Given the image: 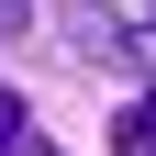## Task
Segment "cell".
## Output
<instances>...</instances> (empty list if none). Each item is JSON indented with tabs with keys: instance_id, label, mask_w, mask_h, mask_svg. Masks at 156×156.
I'll return each mask as SVG.
<instances>
[{
	"instance_id": "3957f363",
	"label": "cell",
	"mask_w": 156,
	"mask_h": 156,
	"mask_svg": "<svg viewBox=\"0 0 156 156\" xmlns=\"http://www.w3.org/2000/svg\"><path fill=\"white\" fill-rule=\"evenodd\" d=\"M23 11H34V0H0V34H23Z\"/></svg>"
},
{
	"instance_id": "7a4b0ae2",
	"label": "cell",
	"mask_w": 156,
	"mask_h": 156,
	"mask_svg": "<svg viewBox=\"0 0 156 156\" xmlns=\"http://www.w3.org/2000/svg\"><path fill=\"white\" fill-rule=\"evenodd\" d=\"M23 145V101H11V89H0V156Z\"/></svg>"
},
{
	"instance_id": "6da1fadb",
	"label": "cell",
	"mask_w": 156,
	"mask_h": 156,
	"mask_svg": "<svg viewBox=\"0 0 156 156\" xmlns=\"http://www.w3.org/2000/svg\"><path fill=\"white\" fill-rule=\"evenodd\" d=\"M112 145L123 156H156V89H134V101L112 112Z\"/></svg>"
}]
</instances>
